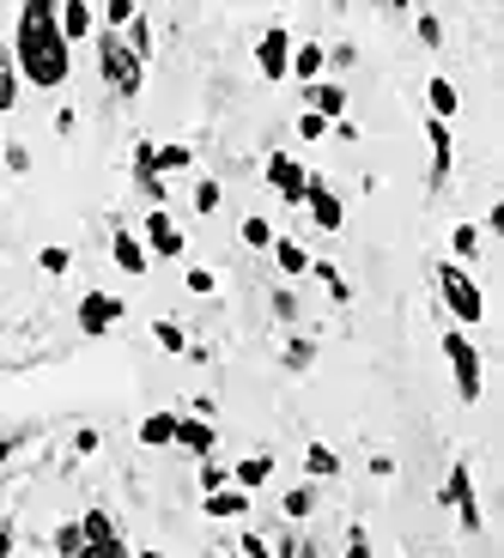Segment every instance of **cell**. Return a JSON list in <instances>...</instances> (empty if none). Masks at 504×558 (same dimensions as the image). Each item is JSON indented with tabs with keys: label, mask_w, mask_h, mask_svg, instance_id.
Instances as JSON below:
<instances>
[{
	"label": "cell",
	"mask_w": 504,
	"mask_h": 558,
	"mask_svg": "<svg viewBox=\"0 0 504 558\" xmlns=\"http://www.w3.org/2000/svg\"><path fill=\"white\" fill-rule=\"evenodd\" d=\"M13 68L25 85H37V92H56V85H68L73 73V49L68 37H61L56 25V0H25L19 7V25H13Z\"/></svg>",
	"instance_id": "1"
},
{
	"label": "cell",
	"mask_w": 504,
	"mask_h": 558,
	"mask_svg": "<svg viewBox=\"0 0 504 558\" xmlns=\"http://www.w3.org/2000/svg\"><path fill=\"white\" fill-rule=\"evenodd\" d=\"M437 298H444V310L456 316V328H475L480 316H487V292L475 286V274L468 267H456V262H437Z\"/></svg>",
	"instance_id": "2"
},
{
	"label": "cell",
	"mask_w": 504,
	"mask_h": 558,
	"mask_svg": "<svg viewBox=\"0 0 504 558\" xmlns=\"http://www.w3.org/2000/svg\"><path fill=\"white\" fill-rule=\"evenodd\" d=\"M98 73L116 98H141V85H146V68L134 61V49L116 31H98Z\"/></svg>",
	"instance_id": "3"
},
{
	"label": "cell",
	"mask_w": 504,
	"mask_h": 558,
	"mask_svg": "<svg viewBox=\"0 0 504 558\" xmlns=\"http://www.w3.org/2000/svg\"><path fill=\"white\" fill-rule=\"evenodd\" d=\"M444 359H449V377H456V395H463L468 407L480 401V389H487V371H480V347L463 335V328H449L444 335Z\"/></svg>",
	"instance_id": "4"
},
{
	"label": "cell",
	"mask_w": 504,
	"mask_h": 558,
	"mask_svg": "<svg viewBox=\"0 0 504 558\" xmlns=\"http://www.w3.org/2000/svg\"><path fill=\"white\" fill-rule=\"evenodd\" d=\"M444 504L456 510V522H463L468 534L487 529V517H480V498H475V474H468V461H456V468H449V480H444Z\"/></svg>",
	"instance_id": "5"
},
{
	"label": "cell",
	"mask_w": 504,
	"mask_h": 558,
	"mask_svg": "<svg viewBox=\"0 0 504 558\" xmlns=\"http://www.w3.org/2000/svg\"><path fill=\"white\" fill-rule=\"evenodd\" d=\"M255 68H262V80H286L292 73V31L267 25L262 43H255Z\"/></svg>",
	"instance_id": "6"
},
{
	"label": "cell",
	"mask_w": 504,
	"mask_h": 558,
	"mask_svg": "<svg viewBox=\"0 0 504 558\" xmlns=\"http://www.w3.org/2000/svg\"><path fill=\"white\" fill-rule=\"evenodd\" d=\"M267 182H274V195H280L286 207H304L310 170L298 165V158H286V153H267Z\"/></svg>",
	"instance_id": "7"
},
{
	"label": "cell",
	"mask_w": 504,
	"mask_h": 558,
	"mask_svg": "<svg viewBox=\"0 0 504 558\" xmlns=\"http://www.w3.org/2000/svg\"><path fill=\"white\" fill-rule=\"evenodd\" d=\"M122 298H110V292H85L80 298V335L85 340H98V335H110L116 322H122Z\"/></svg>",
	"instance_id": "8"
},
{
	"label": "cell",
	"mask_w": 504,
	"mask_h": 558,
	"mask_svg": "<svg viewBox=\"0 0 504 558\" xmlns=\"http://www.w3.org/2000/svg\"><path fill=\"white\" fill-rule=\"evenodd\" d=\"M146 255H158V262H177V255H182V231H177V219H170V213L165 207H153V213H146Z\"/></svg>",
	"instance_id": "9"
},
{
	"label": "cell",
	"mask_w": 504,
	"mask_h": 558,
	"mask_svg": "<svg viewBox=\"0 0 504 558\" xmlns=\"http://www.w3.org/2000/svg\"><path fill=\"white\" fill-rule=\"evenodd\" d=\"M304 207H310V219L323 225V231H347V207H340V195L328 189L323 177H310V189H304Z\"/></svg>",
	"instance_id": "10"
},
{
	"label": "cell",
	"mask_w": 504,
	"mask_h": 558,
	"mask_svg": "<svg viewBox=\"0 0 504 558\" xmlns=\"http://www.w3.org/2000/svg\"><path fill=\"white\" fill-rule=\"evenodd\" d=\"M56 25H61V37H68V49H73L80 37H98V7H92V0H61Z\"/></svg>",
	"instance_id": "11"
},
{
	"label": "cell",
	"mask_w": 504,
	"mask_h": 558,
	"mask_svg": "<svg viewBox=\"0 0 504 558\" xmlns=\"http://www.w3.org/2000/svg\"><path fill=\"white\" fill-rule=\"evenodd\" d=\"M304 104H310V116H323L328 128H335V122H347V85H335V80L304 85Z\"/></svg>",
	"instance_id": "12"
},
{
	"label": "cell",
	"mask_w": 504,
	"mask_h": 558,
	"mask_svg": "<svg viewBox=\"0 0 504 558\" xmlns=\"http://www.w3.org/2000/svg\"><path fill=\"white\" fill-rule=\"evenodd\" d=\"M153 140H141V146H134V182H141V195L153 201V207H165V177H158V165H153Z\"/></svg>",
	"instance_id": "13"
},
{
	"label": "cell",
	"mask_w": 504,
	"mask_h": 558,
	"mask_svg": "<svg viewBox=\"0 0 504 558\" xmlns=\"http://www.w3.org/2000/svg\"><path fill=\"white\" fill-rule=\"evenodd\" d=\"M177 449H189V456L207 461L213 449H219V432H213V418H177Z\"/></svg>",
	"instance_id": "14"
},
{
	"label": "cell",
	"mask_w": 504,
	"mask_h": 558,
	"mask_svg": "<svg viewBox=\"0 0 504 558\" xmlns=\"http://www.w3.org/2000/svg\"><path fill=\"white\" fill-rule=\"evenodd\" d=\"M110 255H116V267H122V274H134V279H141L146 267H153V255H146V243L134 238V231H122V225H116V238H110Z\"/></svg>",
	"instance_id": "15"
},
{
	"label": "cell",
	"mask_w": 504,
	"mask_h": 558,
	"mask_svg": "<svg viewBox=\"0 0 504 558\" xmlns=\"http://www.w3.org/2000/svg\"><path fill=\"white\" fill-rule=\"evenodd\" d=\"M323 68H328V49H323V43H292V73H286V80L316 85V80H323Z\"/></svg>",
	"instance_id": "16"
},
{
	"label": "cell",
	"mask_w": 504,
	"mask_h": 558,
	"mask_svg": "<svg viewBox=\"0 0 504 558\" xmlns=\"http://www.w3.org/2000/svg\"><path fill=\"white\" fill-rule=\"evenodd\" d=\"M201 510H207L213 522H238V517H250V492H238V486L207 492V498H201Z\"/></svg>",
	"instance_id": "17"
},
{
	"label": "cell",
	"mask_w": 504,
	"mask_h": 558,
	"mask_svg": "<svg viewBox=\"0 0 504 558\" xmlns=\"http://www.w3.org/2000/svg\"><path fill=\"white\" fill-rule=\"evenodd\" d=\"M425 104H432V122H456V110H463V98H456V85L444 80V73H432V85H425Z\"/></svg>",
	"instance_id": "18"
},
{
	"label": "cell",
	"mask_w": 504,
	"mask_h": 558,
	"mask_svg": "<svg viewBox=\"0 0 504 558\" xmlns=\"http://www.w3.org/2000/svg\"><path fill=\"white\" fill-rule=\"evenodd\" d=\"M267 480H274V456H243L238 468H231V486L238 492H262Z\"/></svg>",
	"instance_id": "19"
},
{
	"label": "cell",
	"mask_w": 504,
	"mask_h": 558,
	"mask_svg": "<svg viewBox=\"0 0 504 558\" xmlns=\"http://www.w3.org/2000/svg\"><path fill=\"white\" fill-rule=\"evenodd\" d=\"M267 255H274V262H280V274H286V279L310 274V262H316V255H310L304 243H292V238H274V250H267Z\"/></svg>",
	"instance_id": "20"
},
{
	"label": "cell",
	"mask_w": 504,
	"mask_h": 558,
	"mask_svg": "<svg viewBox=\"0 0 504 558\" xmlns=\"http://www.w3.org/2000/svg\"><path fill=\"white\" fill-rule=\"evenodd\" d=\"M141 444H146V449H177V413L141 418Z\"/></svg>",
	"instance_id": "21"
},
{
	"label": "cell",
	"mask_w": 504,
	"mask_h": 558,
	"mask_svg": "<svg viewBox=\"0 0 504 558\" xmlns=\"http://www.w3.org/2000/svg\"><path fill=\"white\" fill-rule=\"evenodd\" d=\"M80 534H85V546L122 541V534H116V522H110V510H85V517H80Z\"/></svg>",
	"instance_id": "22"
},
{
	"label": "cell",
	"mask_w": 504,
	"mask_h": 558,
	"mask_svg": "<svg viewBox=\"0 0 504 558\" xmlns=\"http://www.w3.org/2000/svg\"><path fill=\"white\" fill-rule=\"evenodd\" d=\"M128 49H134V61H153V19H146V7L134 13V25H128Z\"/></svg>",
	"instance_id": "23"
},
{
	"label": "cell",
	"mask_w": 504,
	"mask_h": 558,
	"mask_svg": "<svg viewBox=\"0 0 504 558\" xmlns=\"http://www.w3.org/2000/svg\"><path fill=\"white\" fill-rule=\"evenodd\" d=\"M134 13H141L134 0H104V7H98V31H122V25H134Z\"/></svg>",
	"instance_id": "24"
},
{
	"label": "cell",
	"mask_w": 504,
	"mask_h": 558,
	"mask_svg": "<svg viewBox=\"0 0 504 558\" xmlns=\"http://www.w3.org/2000/svg\"><path fill=\"white\" fill-rule=\"evenodd\" d=\"M304 468H310L316 480H335V474H340V456H335L328 444H310V449H304Z\"/></svg>",
	"instance_id": "25"
},
{
	"label": "cell",
	"mask_w": 504,
	"mask_h": 558,
	"mask_svg": "<svg viewBox=\"0 0 504 558\" xmlns=\"http://www.w3.org/2000/svg\"><path fill=\"white\" fill-rule=\"evenodd\" d=\"M0 110H19V68L7 49H0Z\"/></svg>",
	"instance_id": "26"
},
{
	"label": "cell",
	"mask_w": 504,
	"mask_h": 558,
	"mask_svg": "<svg viewBox=\"0 0 504 558\" xmlns=\"http://www.w3.org/2000/svg\"><path fill=\"white\" fill-rule=\"evenodd\" d=\"M37 267H43V274H68V267H73V250H68V243H43V250H37Z\"/></svg>",
	"instance_id": "27"
},
{
	"label": "cell",
	"mask_w": 504,
	"mask_h": 558,
	"mask_svg": "<svg viewBox=\"0 0 504 558\" xmlns=\"http://www.w3.org/2000/svg\"><path fill=\"white\" fill-rule=\"evenodd\" d=\"M449 250H456V267L475 262V250H480V225H456V231H449Z\"/></svg>",
	"instance_id": "28"
},
{
	"label": "cell",
	"mask_w": 504,
	"mask_h": 558,
	"mask_svg": "<svg viewBox=\"0 0 504 558\" xmlns=\"http://www.w3.org/2000/svg\"><path fill=\"white\" fill-rule=\"evenodd\" d=\"M153 165H158V177H170V170H189V165H195V153H189V146H158Z\"/></svg>",
	"instance_id": "29"
},
{
	"label": "cell",
	"mask_w": 504,
	"mask_h": 558,
	"mask_svg": "<svg viewBox=\"0 0 504 558\" xmlns=\"http://www.w3.org/2000/svg\"><path fill=\"white\" fill-rule=\"evenodd\" d=\"M310 274H316V279L328 286V298H335V304H352V286H347V279H340L328 262H310Z\"/></svg>",
	"instance_id": "30"
},
{
	"label": "cell",
	"mask_w": 504,
	"mask_h": 558,
	"mask_svg": "<svg viewBox=\"0 0 504 558\" xmlns=\"http://www.w3.org/2000/svg\"><path fill=\"white\" fill-rule=\"evenodd\" d=\"M49 546H56L61 558H80V553H85V534H80V522H61V529H56V541H49Z\"/></svg>",
	"instance_id": "31"
},
{
	"label": "cell",
	"mask_w": 504,
	"mask_h": 558,
	"mask_svg": "<svg viewBox=\"0 0 504 558\" xmlns=\"http://www.w3.org/2000/svg\"><path fill=\"white\" fill-rule=\"evenodd\" d=\"M153 340H158V347H165V352H189V335H182L177 322H165V316L153 322Z\"/></svg>",
	"instance_id": "32"
},
{
	"label": "cell",
	"mask_w": 504,
	"mask_h": 558,
	"mask_svg": "<svg viewBox=\"0 0 504 558\" xmlns=\"http://www.w3.org/2000/svg\"><path fill=\"white\" fill-rule=\"evenodd\" d=\"M310 510H316V492H310V486H292V492H286V517H292V522H304Z\"/></svg>",
	"instance_id": "33"
},
{
	"label": "cell",
	"mask_w": 504,
	"mask_h": 558,
	"mask_svg": "<svg viewBox=\"0 0 504 558\" xmlns=\"http://www.w3.org/2000/svg\"><path fill=\"white\" fill-rule=\"evenodd\" d=\"M243 243H250V250H274V225H267V219H243Z\"/></svg>",
	"instance_id": "34"
},
{
	"label": "cell",
	"mask_w": 504,
	"mask_h": 558,
	"mask_svg": "<svg viewBox=\"0 0 504 558\" xmlns=\"http://www.w3.org/2000/svg\"><path fill=\"white\" fill-rule=\"evenodd\" d=\"M201 486H207V492H225V486H231V468H219V461H201Z\"/></svg>",
	"instance_id": "35"
},
{
	"label": "cell",
	"mask_w": 504,
	"mask_h": 558,
	"mask_svg": "<svg viewBox=\"0 0 504 558\" xmlns=\"http://www.w3.org/2000/svg\"><path fill=\"white\" fill-rule=\"evenodd\" d=\"M310 359H316V347H310V340L298 335L292 347H286V371H310Z\"/></svg>",
	"instance_id": "36"
},
{
	"label": "cell",
	"mask_w": 504,
	"mask_h": 558,
	"mask_svg": "<svg viewBox=\"0 0 504 558\" xmlns=\"http://www.w3.org/2000/svg\"><path fill=\"white\" fill-rule=\"evenodd\" d=\"M413 31H420L425 49H437V43H444V19H437V13H420V25H413Z\"/></svg>",
	"instance_id": "37"
},
{
	"label": "cell",
	"mask_w": 504,
	"mask_h": 558,
	"mask_svg": "<svg viewBox=\"0 0 504 558\" xmlns=\"http://www.w3.org/2000/svg\"><path fill=\"white\" fill-rule=\"evenodd\" d=\"M195 207H201V213H219V182H213V177L195 182Z\"/></svg>",
	"instance_id": "38"
},
{
	"label": "cell",
	"mask_w": 504,
	"mask_h": 558,
	"mask_svg": "<svg viewBox=\"0 0 504 558\" xmlns=\"http://www.w3.org/2000/svg\"><path fill=\"white\" fill-rule=\"evenodd\" d=\"M323 134H328V122H323V116H310V110L298 116V140H323Z\"/></svg>",
	"instance_id": "39"
},
{
	"label": "cell",
	"mask_w": 504,
	"mask_h": 558,
	"mask_svg": "<svg viewBox=\"0 0 504 558\" xmlns=\"http://www.w3.org/2000/svg\"><path fill=\"white\" fill-rule=\"evenodd\" d=\"M0 165H7V170H19V177H25V170H31V153H25V146H7V153H0Z\"/></svg>",
	"instance_id": "40"
},
{
	"label": "cell",
	"mask_w": 504,
	"mask_h": 558,
	"mask_svg": "<svg viewBox=\"0 0 504 558\" xmlns=\"http://www.w3.org/2000/svg\"><path fill=\"white\" fill-rule=\"evenodd\" d=\"M80 558H128V546L122 541H104V546H85Z\"/></svg>",
	"instance_id": "41"
},
{
	"label": "cell",
	"mask_w": 504,
	"mask_h": 558,
	"mask_svg": "<svg viewBox=\"0 0 504 558\" xmlns=\"http://www.w3.org/2000/svg\"><path fill=\"white\" fill-rule=\"evenodd\" d=\"M92 449H98V432H92V425H80V432H73V456H92Z\"/></svg>",
	"instance_id": "42"
},
{
	"label": "cell",
	"mask_w": 504,
	"mask_h": 558,
	"mask_svg": "<svg viewBox=\"0 0 504 558\" xmlns=\"http://www.w3.org/2000/svg\"><path fill=\"white\" fill-rule=\"evenodd\" d=\"M189 292H195V298L213 292V274H207V267H189Z\"/></svg>",
	"instance_id": "43"
},
{
	"label": "cell",
	"mask_w": 504,
	"mask_h": 558,
	"mask_svg": "<svg viewBox=\"0 0 504 558\" xmlns=\"http://www.w3.org/2000/svg\"><path fill=\"white\" fill-rule=\"evenodd\" d=\"M274 316L292 322V316H298V298H292V292H274Z\"/></svg>",
	"instance_id": "44"
},
{
	"label": "cell",
	"mask_w": 504,
	"mask_h": 558,
	"mask_svg": "<svg viewBox=\"0 0 504 558\" xmlns=\"http://www.w3.org/2000/svg\"><path fill=\"white\" fill-rule=\"evenodd\" d=\"M347 558H371V541H364V529L347 534Z\"/></svg>",
	"instance_id": "45"
},
{
	"label": "cell",
	"mask_w": 504,
	"mask_h": 558,
	"mask_svg": "<svg viewBox=\"0 0 504 558\" xmlns=\"http://www.w3.org/2000/svg\"><path fill=\"white\" fill-rule=\"evenodd\" d=\"M274 546V558H298V541H267Z\"/></svg>",
	"instance_id": "46"
},
{
	"label": "cell",
	"mask_w": 504,
	"mask_h": 558,
	"mask_svg": "<svg viewBox=\"0 0 504 558\" xmlns=\"http://www.w3.org/2000/svg\"><path fill=\"white\" fill-rule=\"evenodd\" d=\"M13 449H19L13 437H0V468H7V461H13Z\"/></svg>",
	"instance_id": "47"
},
{
	"label": "cell",
	"mask_w": 504,
	"mask_h": 558,
	"mask_svg": "<svg viewBox=\"0 0 504 558\" xmlns=\"http://www.w3.org/2000/svg\"><path fill=\"white\" fill-rule=\"evenodd\" d=\"M0 558H13V529H0Z\"/></svg>",
	"instance_id": "48"
},
{
	"label": "cell",
	"mask_w": 504,
	"mask_h": 558,
	"mask_svg": "<svg viewBox=\"0 0 504 558\" xmlns=\"http://www.w3.org/2000/svg\"><path fill=\"white\" fill-rule=\"evenodd\" d=\"M128 558H165V553H158V546H141V553H128Z\"/></svg>",
	"instance_id": "49"
},
{
	"label": "cell",
	"mask_w": 504,
	"mask_h": 558,
	"mask_svg": "<svg viewBox=\"0 0 504 558\" xmlns=\"http://www.w3.org/2000/svg\"><path fill=\"white\" fill-rule=\"evenodd\" d=\"M298 558H316V546H304V541H298Z\"/></svg>",
	"instance_id": "50"
},
{
	"label": "cell",
	"mask_w": 504,
	"mask_h": 558,
	"mask_svg": "<svg viewBox=\"0 0 504 558\" xmlns=\"http://www.w3.org/2000/svg\"><path fill=\"white\" fill-rule=\"evenodd\" d=\"M0 153H7V140H0Z\"/></svg>",
	"instance_id": "51"
},
{
	"label": "cell",
	"mask_w": 504,
	"mask_h": 558,
	"mask_svg": "<svg viewBox=\"0 0 504 558\" xmlns=\"http://www.w3.org/2000/svg\"><path fill=\"white\" fill-rule=\"evenodd\" d=\"M231 558H238V553H231Z\"/></svg>",
	"instance_id": "52"
}]
</instances>
